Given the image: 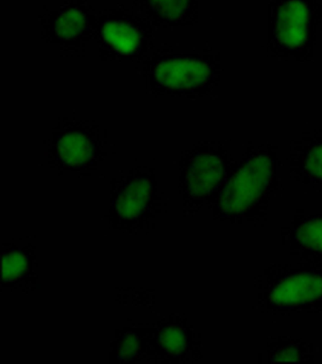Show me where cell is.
I'll return each instance as SVG.
<instances>
[{
    "mask_svg": "<svg viewBox=\"0 0 322 364\" xmlns=\"http://www.w3.org/2000/svg\"><path fill=\"white\" fill-rule=\"evenodd\" d=\"M48 164L59 173L86 176L108 156L107 131L94 120L61 117L45 140Z\"/></svg>",
    "mask_w": 322,
    "mask_h": 364,
    "instance_id": "4",
    "label": "cell"
},
{
    "mask_svg": "<svg viewBox=\"0 0 322 364\" xmlns=\"http://www.w3.org/2000/svg\"><path fill=\"white\" fill-rule=\"evenodd\" d=\"M290 166L301 176L322 185V130L304 132L292 141Z\"/></svg>",
    "mask_w": 322,
    "mask_h": 364,
    "instance_id": "13",
    "label": "cell"
},
{
    "mask_svg": "<svg viewBox=\"0 0 322 364\" xmlns=\"http://www.w3.org/2000/svg\"><path fill=\"white\" fill-rule=\"evenodd\" d=\"M299 239L307 248L322 252V220H310L301 226Z\"/></svg>",
    "mask_w": 322,
    "mask_h": 364,
    "instance_id": "15",
    "label": "cell"
},
{
    "mask_svg": "<svg viewBox=\"0 0 322 364\" xmlns=\"http://www.w3.org/2000/svg\"><path fill=\"white\" fill-rule=\"evenodd\" d=\"M200 0H136L131 6L155 28L194 26L198 20Z\"/></svg>",
    "mask_w": 322,
    "mask_h": 364,
    "instance_id": "12",
    "label": "cell"
},
{
    "mask_svg": "<svg viewBox=\"0 0 322 364\" xmlns=\"http://www.w3.org/2000/svg\"><path fill=\"white\" fill-rule=\"evenodd\" d=\"M97 14L86 0H66L56 7L44 6L38 16L40 36L66 56H85L95 41Z\"/></svg>",
    "mask_w": 322,
    "mask_h": 364,
    "instance_id": "8",
    "label": "cell"
},
{
    "mask_svg": "<svg viewBox=\"0 0 322 364\" xmlns=\"http://www.w3.org/2000/svg\"><path fill=\"white\" fill-rule=\"evenodd\" d=\"M322 295V279L310 274L293 275L281 281L272 291V301L277 305L293 306L312 302Z\"/></svg>",
    "mask_w": 322,
    "mask_h": 364,
    "instance_id": "14",
    "label": "cell"
},
{
    "mask_svg": "<svg viewBox=\"0 0 322 364\" xmlns=\"http://www.w3.org/2000/svg\"><path fill=\"white\" fill-rule=\"evenodd\" d=\"M155 30L132 6L117 4L99 11L95 43L100 60L136 64L154 50Z\"/></svg>",
    "mask_w": 322,
    "mask_h": 364,
    "instance_id": "5",
    "label": "cell"
},
{
    "mask_svg": "<svg viewBox=\"0 0 322 364\" xmlns=\"http://www.w3.org/2000/svg\"><path fill=\"white\" fill-rule=\"evenodd\" d=\"M86 1H92V0H86Z\"/></svg>",
    "mask_w": 322,
    "mask_h": 364,
    "instance_id": "17",
    "label": "cell"
},
{
    "mask_svg": "<svg viewBox=\"0 0 322 364\" xmlns=\"http://www.w3.org/2000/svg\"><path fill=\"white\" fill-rule=\"evenodd\" d=\"M231 154L220 142H198L180 160L179 193L183 216H194L231 174Z\"/></svg>",
    "mask_w": 322,
    "mask_h": 364,
    "instance_id": "6",
    "label": "cell"
},
{
    "mask_svg": "<svg viewBox=\"0 0 322 364\" xmlns=\"http://www.w3.org/2000/svg\"><path fill=\"white\" fill-rule=\"evenodd\" d=\"M156 363H191L200 355V341L188 325V318L169 314L154 323Z\"/></svg>",
    "mask_w": 322,
    "mask_h": 364,
    "instance_id": "9",
    "label": "cell"
},
{
    "mask_svg": "<svg viewBox=\"0 0 322 364\" xmlns=\"http://www.w3.org/2000/svg\"><path fill=\"white\" fill-rule=\"evenodd\" d=\"M36 247L25 239L1 243V286L30 294L40 289Z\"/></svg>",
    "mask_w": 322,
    "mask_h": 364,
    "instance_id": "10",
    "label": "cell"
},
{
    "mask_svg": "<svg viewBox=\"0 0 322 364\" xmlns=\"http://www.w3.org/2000/svg\"><path fill=\"white\" fill-rule=\"evenodd\" d=\"M135 1H136V0H131V2H132V3H134V2H135Z\"/></svg>",
    "mask_w": 322,
    "mask_h": 364,
    "instance_id": "16",
    "label": "cell"
},
{
    "mask_svg": "<svg viewBox=\"0 0 322 364\" xmlns=\"http://www.w3.org/2000/svg\"><path fill=\"white\" fill-rule=\"evenodd\" d=\"M274 151L275 147L269 144L248 149L237 170L214 195L218 212L238 213L263 196L274 179Z\"/></svg>",
    "mask_w": 322,
    "mask_h": 364,
    "instance_id": "7",
    "label": "cell"
},
{
    "mask_svg": "<svg viewBox=\"0 0 322 364\" xmlns=\"http://www.w3.org/2000/svg\"><path fill=\"white\" fill-rule=\"evenodd\" d=\"M267 51L270 56L312 61L322 34L321 0H270Z\"/></svg>",
    "mask_w": 322,
    "mask_h": 364,
    "instance_id": "3",
    "label": "cell"
},
{
    "mask_svg": "<svg viewBox=\"0 0 322 364\" xmlns=\"http://www.w3.org/2000/svg\"><path fill=\"white\" fill-rule=\"evenodd\" d=\"M135 70L146 93L190 100L209 96L221 75L218 53H178L166 48L152 50L136 63Z\"/></svg>",
    "mask_w": 322,
    "mask_h": 364,
    "instance_id": "1",
    "label": "cell"
},
{
    "mask_svg": "<svg viewBox=\"0 0 322 364\" xmlns=\"http://www.w3.org/2000/svg\"><path fill=\"white\" fill-rule=\"evenodd\" d=\"M155 326L132 323L117 329L111 345L109 362L117 363H156Z\"/></svg>",
    "mask_w": 322,
    "mask_h": 364,
    "instance_id": "11",
    "label": "cell"
},
{
    "mask_svg": "<svg viewBox=\"0 0 322 364\" xmlns=\"http://www.w3.org/2000/svg\"><path fill=\"white\" fill-rule=\"evenodd\" d=\"M168 200L161 191L154 168L137 166L119 171L111 181L110 208L104 219L111 230L148 235L168 212Z\"/></svg>",
    "mask_w": 322,
    "mask_h": 364,
    "instance_id": "2",
    "label": "cell"
}]
</instances>
